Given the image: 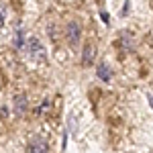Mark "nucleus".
Returning a JSON list of instances; mask_svg holds the SVG:
<instances>
[{
	"mask_svg": "<svg viewBox=\"0 0 153 153\" xmlns=\"http://www.w3.org/2000/svg\"><path fill=\"white\" fill-rule=\"evenodd\" d=\"M63 33H65V39H68V43H70L71 47H78L80 45V41H82V25L78 23V21L68 23Z\"/></svg>",
	"mask_w": 153,
	"mask_h": 153,
	"instance_id": "f257e3e1",
	"label": "nucleus"
},
{
	"mask_svg": "<svg viewBox=\"0 0 153 153\" xmlns=\"http://www.w3.org/2000/svg\"><path fill=\"white\" fill-rule=\"evenodd\" d=\"M25 45L29 49V55H31L33 61H45V47L41 45V41L37 37H29Z\"/></svg>",
	"mask_w": 153,
	"mask_h": 153,
	"instance_id": "f03ea898",
	"label": "nucleus"
},
{
	"mask_svg": "<svg viewBox=\"0 0 153 153\" xmlns=\"http://www.w3.org/2000/svg\"><path fill=\"white\" fill-rule=\"evenodd\" d=\"M25 153H49V145L43 137H31L27 141Z\"/></svg>",
	"mask_w": 153,
	"mask_h": 153,
	"instance_id": "7ed1b4c3",
	"label": "nucleus"
},
{
	"mask_svg": "<svg viewBox=\"0 0 153 153\" xmlns=\"http://www.w3.org/2000/svg\"><path fill=\"white\" fill-rule=\"evenodd\" d=\"M27 110H29V98L25 94H16L12 98V112H14V117H25Z\"/></svg>",
	"mask_w": 153,
	"mask_h": 153,
	"instance_id": "20e7f679",
	"label": "nucleus"
},
{
	"mask_svg": "<svg viewBox=\"0 0 153 153\" xmlns=\"http://www.w3.org/2000/svg\"><path fill=\"white\" fill-rule=\"evenodd\" d=\"M92 61H94V45L92 43H86L84 45V51H82V65L88 68V65H92Z\"/></svg>",
	"mask_w": 153,
	"mask_h": 153,
	"instance_id": "39448f33",
	"label": "nucleus"
},
{
	"mask_svg": "<svg viewBox=\"0 0 153 153\" xmlns=\"http://www.w3.org/2000/svg\"><path fill=\"white\" fill-rule=\"evenodd\" d=\"M96 71H98V78H100L102 82H110V78H112V70H110V65H108L106 61H100L98 68H96Z\"/></svg>",
	"mask_w": 153,
	"mask_h": 153,
	"instance_id": "423d86ee",
	"label": "nucleus"
},
{
	"mask_svg": "<svg viewBox=\"0 0 153 153\" xmlns=\"http://www.w3.org/2000/svg\"><path fill=\"white\" fill-rule=\"evenodd\" d=\"M12 43H14V49H21L25 47V31L23 29H16V33H14V39H12Z\"/></svg>",
	"mask_w": 153,
	"mask_h": 153,
	"instance_id": "0eeeda50",
	"label": "nucleus"
},
{
	"mask_svg": "<svg viewBox=\"0 0 153 153\" xmlns=\"http://www.w3.org/2000/svg\"><path fill=\"white\" fill-rule=\"evenodd\" d=\"M120 45H123V49H127V51L133 49V39L129 37V33H123L120 35Z\"/></svg>",
	"mask_w": 153,
	"mask_h": 153,
	"instance_id": "6e6552de",
	"label": "nucleus"
},
{
	"mask_svg": "<svg viewBox=\"0 0 153 153\" xmlns=\"http://www.w3.org/2000/svg\"><path fill=\"white\" fill-rule=\"evenodd\" d=\"M4 23V10H2V8H0V25Z\"/></svg>",
	"mask_w": 153,
	"mask_h": 153,
	"instance_id": "1a4fd4ad",
	"label": "nucleus"
},
{
	"mask_svg": "<svg viewBox=\"0 0 153 153\" xmlns=\"http://www.w3.org/2000/svg\"><path fill=\"white\" fill-rule=\"evenodd\" d=\"M147 98H149V102H151V106H153V94H149Z\"/></svg>",
	"mask_w": 153,
	"mask_h": 153,
	"instance_id": "9d476101",
	"label": "nucleus"
}]
</instances>
